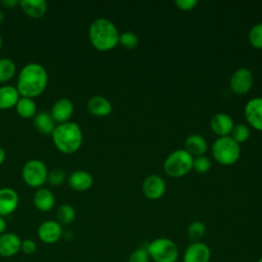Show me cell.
<instances>
[{
	"label": "cell",
	"instance_id": "6da1fadb",
	"mask_svg": "<svg viewBox=\"0 0 262 262\" xmlns=\"http://www.w3.org/2000/svg\"><path fill=\"white\" fill-rule=\"evenodd\" d=\"M47 82L48 75L44 67L37 62H30L19 71L16 89L20 96L33 98L44 92Z\"/></svg>",
	"mask_w": 262,
	"mask_h": 262
},
{
	"label": "cell",
	"instance_id": "7a4b0ae2",
	"mask_svg": "<svg viewBox=\"0 0 262 262\" xmlns=\"http://www.w3.org/2000/svg\"><path fill=\"white\" fill-rule=\"evenodd\" d=\"M88 36L92 46L99 51H108L119 43V32L113 21L99 17L89 27Z\"/></svg>",
	"mask_w": 262,
	"mask_h": 262
},
{
	"label": "cell",
	"instance_id": "3957f363",
	"mask_svg": "<svg viewBox=\"0 0 262 262\" xmlns=\"http://www.w3.org/2000/svg\"><path fill=\"white\" fill-rule=\"evenodd\" d=\"M55 147L63 154L77 151L83 141V133L80 126L75 122L57 124L51 134Z\"/></svg>",
	"mask_w": 262,
	"mask_h": 262
},
{
	"label": "cell",
	"instance_id": "277c9868",
	"mask_svg": "<svg viewBox=\"0 0 262 262\" xmlns=\"http://www.w3.org/2000/svg\"><path fill=\"white\" fill-rule=\"evenodd\" d=\"M212 155L219 164L230 166L238 160L241 147L230 136H223L214 141L212 145Z\"/></svg>",
	"mask_w": 262,
	"mask_h": 262
},
{
	"label": "cell",
	"instance_id": "5b68a950",
	"mask_svg": "<svg viewBox=\"0 0 262 262\" xmlns=\"http://www.w3.org/2000/svg\"><path fill=\"white\" fill-rule=\"evenodd\" d=\"M149 258L155 262H175L178 259V247L176 244L166 237H158L151 241L147 246Z\"/></svg>",
	"mask_w": 262,
	"mask_h": 262
},
{
	"label": "cell",
	"instance_id": "8992f818",
	"mask_svg": "<svg viewBox=\"0 0 262 262\" xmlns=\"http://www.w3.org/2000/svg\"><path fill=\"white\" fill-rule=\"evenodd\" d=\"M193 158L183 148L171 152L164 162V170L171 177H182L192 169Z\"/></svg>",
	"mask_w": 262,
	"mask_h": 262
},
{
	"label": "cell",
	"instance_id": "52a82bcc",
	"mask_svg": "<svg viewBox=\"0 0 262 262\" xmlns=\"http://www.w3.org/2000/svg\"><path fill=\"white\" fill-rule=\"evenodd\" d=\"M47 167L40 160H30L21 169L23 180L31 187H41L47 181Z\"/></svg>",
	"mask_w": 262,
	"mask_h": 262
},
{
	"label": "cell",
	"instance_id": "ba28073f",
	"mask_svg": "<svg viewBox=\"0 0 262 262\" xmlns=\"http://www.w3.org/2000/svg\"><path fill=\"white\" fill-rule=\"evenodd\" d=\"M254 82L252 72L247 68L237 69L230 77L229 85L232 92L243 95L249 92Z\"/></svg>",
	"mask_w": 262,
	"mask_h": 262
},
{
	"label": "cell",
	"instance_id": "9c48e42d",
	"mask_svg": "<svg viewBox=\"0 0 262 262\" xmlns=\"http://www.w3.org/2000/svg\"><path fill=\"white\" fill-rule=\"evenodd\" d=\"M62 226L55 220H46L38 227V237L47 245L55 244L62 236Z\"/></svg>",
	"mask_w": 262,
	"mask_h": 262
},
{
	"label": "cell",
	"instance_id": "30bf717a",
	"mask_svg": "<svg viewBox=\"0 0 262 262\" xmlns=\"http://www.w3.org/2000/svg\"><path fill=\"white\" fill-rule=\"evenodd\" d=\"M142 191L149 200H159L166 191V183L159 175H149L142 184Z\"/></svg>",
	"mask_w": 262,
	"mask_h": 262
},
{
	"label": "cell",
	"instance_id": "8fae6325",
	"mask_svg": "<svg viewBox=\"0 0 262 262\" xmlns=\"http://www.w3.org/2000/svg\"><path fill=\"white\" fill-rule=\"evenodd\" d=\"M245 117L253 128L262 131V97H254L247 102Z\"/></svg>",
	"mask_w": 262,
	"mask_h": 262
},
{
	"label": "cell",
	"instance_id": "7c38bea8",
	"mask_svg": "<svg viewBox=\"0 0 262 262\" xmlns=\"http://www.w3.org/2000/svg\"><path fill=\"white\" fill-rule=\"evenodd\" d=\"M74 113V104L69 98L62 97L56 100L50 111V115L55 123L62 124L69 122Z\"/></svg>",
	"mask_w": 262,
	"mask_h": 262
},
{
	"label": "cell",
	"instance_id": "4fadbf2b",
	"mask_svg": "<svg viewBox=\"0 0 262 262\" xmlns=\"http://www.w3.org/2000/svg\"><path fill=\"white\" fill-rule=\"evenodd\" d=\"M211 258L210 248L202 243H191L185 250L183 262H209Z\"/></svg>",
	"mask_w": 262,
	"mask_h": 262
},
{
	"label": "cell",
	"instance_id": "5bb4252c",
	"mask_svg": "<svg viewBox=\"0 0 262 262\" xmlns=\"http://www.w3.org/2000/svg\"><path fill=\"white\" fill-rule=\"evenodd\" d=\"M21 239L13 232H4L0 235V256L12 257L20 251Z\"/></svg>",
	"mask_w": 262,
	"mask_h": 262
},
{
	"label": "cell",
	"instance_id": "9a60e30c",
	"mask_svg": "<svg viewBox=\"0 0 262 262\" xmlns=\"http://www.w3.org/2000/svg\"><path fill=\"white\" fill-rule=\"evenodd\" d=\"M18 205V194L10 187L0 188V216L10 215Z\"/></svg>",
	"mask_w": 262,
	"mask_h": 262
},
{
	"label": "cell",
	"instance_id": "2e32d148",
	"mask_svg": "<svg viewBox=\"0 0 262 262\" xmlns=\"http://www.w3.org/2000/svg\"><path fill=\"white\" fill-rule=\"evenodd\" d=\"M211 129L220 137L229 136L234 124L231 117L225 113H217L211 119Z\"/></svg>",
	"mask_w": 262,
	"mask_h": 262
},
{
	"label": "cell",
	"instance_id": "e0dca14e",
	"mask_svg": "<svg viewBox=\"0 0 262 262\" xmlns=\"http://www.w3.org/2000/svg\"><path fill=\"white\" fill-rule=\"evenodd\" d=\"M68 184L74 190L85 191L92 186L93 177L85 170H76L69 175Z\"/></svg>",
	"mask_w": 262,
	"mask_h": 262
},
{
	"label": "cell",
	"instance_id": "ac0fdd59",
	"mask_svg": "<svg viewBox=\"0 0 262 262\" xmlns=\"http://www.w3.org/2000/svg\"><path fill=\"white\" fill-rule=\"evenodd\" d=\"M87 110L95 117H105L111 114L112 104L104 96L94 95L87 101Z\"/></svg>",
	"mask_w": 262,
	"mask_h": 262
},
{
	"label": "cell",
	"instance_id": "d6986e66",
	"mask_svg": "<svg viewBox=\"0 0 262 262\" xmlns=\"http://www.w3.org/2000/svg\"><path fill=\"white\" fill-rule=\"evenodd\" d=\"M33 202L35 207L41 212L50 211L55 205V198L51 190L48 188L40 187L38 188L33 196Z\"/></svg>",
	"mask_w": 262,
	"mask_h": 262
},
{
	"label": "cell",
	"instance_id": "ffe728a7",
	"mask_svg": "<svg viewBox=\"0 0 262 262\" xmlns=\"http://www.w3.org/2000/svg\"><path fill=\"white\" fill-rule=\"evenodd\" d=\"M185 150L193 158V157H200L204 156V154L207 151L208 144L206 139L199 134H191L189 135L184 142Z\"/></svg>",
	"mask_w": 262,
	"mask_h": 262
},
{
	"label": "cell",
	"instance_id": "44dd1931",
	"mask_svg": "<svg viewBox=\"0 0 262 262\" xmlns=\"http://www.w3.org/2000/svg\"><path fill=\"white\" fill-rule=\"evenodd\" d=\"M18 4L21 10L33 18H40L47 11V3L44 0H20Z\"/></svg>",
	"mask_w": 262,
	"mask_h": 262
},
{
	"label": "cell",
	"instance_id": "7402d4cb",
	"mask_svg": "<svg viewBox=\"0 0 262 262\" xmlns=\"http://www.w3.org/2000/svg\"><path fill=\"white\" fill-rule=\"evenodd\" d=\"M20 95L16 87L12 85L0 86V110H7L15 106Z\"/></svg>",
	"mask_w": 262,
	"mask_h": 262
},
{
	"label": "cell",
	"instance_id": "603a6c76",
	"mask_svg": "<svg viewBox=\"0 0 262 262\" xmlns=\"http://www.w3.org/2000/svg\"><path fill=\"white\" fill-rule=\"evenodd\" d=\"M33 124L40 133L45 135H51L56 126L54 120L48 112L37 113L33 118Z\"/></svg>",
	"mask_w": 262,
	"mask_h": 262
},
{
	"label": "cell",
	"instance_id": "cb8c5ba5",
	"mask_svg": "<svg viewBox=\"0 0 262 262\" xmlns=\"http://www.w3.org/2000/svg\"><path fill=\"white\" fill-rule=\"evenodd\" d=\"M15 110L17 114L25 119L34 118L37 114V105L33 98L20 96L15 104Z\"/></svg>",
	"mask_w": 262,
	"mask_h": 262
},
{
	"label": "cell",
	"instance_id": "d4e9b609",
	"mask_svg": "<svg viewBox=\"0 0 262 262\" xmlns=\"http://www.w3.org/2000/svg\"><path fill=\"white\" fill-rule=\"evenodd\" d=\"M76 217V211L73 206L69 204L60 205L56 211V221L62 225L71 224Z\"/></svg>",
	"mask_w": 262,
	"mask_h": 262
},
{
	"label": "cell",
	"instance_id": "484cf974",
	"mask_svg": "<svg viewBox=\"0 0 262 262\" xmlns=\"http://www.w3.org/2000/svg\"><path fill=\"white\" fill-rule=\"evenodd\" d=\"M15 70V63L10 58H0V83L9 81L14 76Z\"/></svg>",
	"mask_w": 262,
	"mask_h": 262
},
{
	"label": "cell",
	"instance_id": "4316f807",
	"mask_svg": "<svg viewBox=\"0 0 262 262\" xmlns=\"http://www.w3.org/2000/svg\"><path fill=\"white\" fill-rule=\"evenodd\" d=\"M206 233V226L202 221H193L187 228V235L191 243L201 242Z\"/></svg>",
	"mask_w": 262,
	"mask_h": 262
},
{
	"label": "cell",
	"instance_id": "83f0119b",
	"mask_svg": "<svg viewBox=\"0 0 262 262\" xmlns=\"http://www.w3.org/2000/svg\"><path fill=\"white\" fill-rule=\"evenodd\" d=\"M230 137L238 144L243 143L250 137V129L245 124H236L233 126L230 132Z\"/></svg>",
	"mask_w": 262,
	"mask_h": 262
},
{
	"label": "cell",
	"instance_id": "f1b7e54d",
	"mask_svg": "<svg viewBox=\"0 0 262 262\" xmlns=\"http://www.w3.org/2000/svg\"><path fill=\"white\" fill-rule=\"evenodd\" d=\"M249 41L255 48L262 49V23L253 26L249 32Z\"/></svg>",
	"mask_w": 262,
	"mask_h": 262
},
{
	"label": "cell",
	"instance_id": "f546056e",
	"mask_svg": "<svg viewBox=\"0 0 262 262\" xmlns=\"http://www.w3.org/2000/svg\"><path fill=\"white\" fill-rule=\"evenodd\" d=\"M119 43L127 49H133L138 45V37L133 32H124L119 36Z\"/></svg>",
	"mask_w": 262,
	"mask_h": 262
},
{
	"label": "cell",
	"instance_id": "4dcf8cb0",
	"mask_svg": "<svg viewBox=\"0 0 262 262\" xmlns=\"http://www.w3.org/2000/svg\"><path fill=\"white\" fill-rule=\"evenodd\" d=\"M192 168L198 172V173H207L211 169V161L209 158L205 156H200L196 158H193L192 162Z\"/></svg>",
	"mask_w": 262,
	"mask_h": 262
},
{
	"label": "cell",
	"instance_id": "1f68e13d",
	"mask_svg": "<svg viewBox=\"0 0 262 262\" xmlns=\"http://www.w3.org/2000/svg\"><path fill=\"white\" fill-rule=\"evenodd\" d=\"M64 179H66V173L62 169L55 168V169H52L50 172H48L47 181L49 182V184L53 186L60 185L64 181Z\"/></svg>",
	"mask_w": 262,
	"mask_h": 262
},
{
	"label": "cell",
	"instance_id": "d6a6232c",
	"mask_svg": "<svg viewBox=\"0 0 262 262\" xmlns=\"http://www.w3.org/2000/svg\"><path fill=\"white\" fill-rule=\"evenodd\" d=\"M148 261H149V255L146 248L136 249L130 254L128 258V262H148Z\"/></svg>",
	"mask_w": 262,
	"mask_h": 262
},
{
	"label": "cell",
	"instance_id": "836d02e7",
	"mask_svg": "<svg viewBox=\"0 0 262 262\" xmlns=\"http://www.w3.org/2000/svg\"><path fill=\"white\" fill-rule=\"evenodd\" d=\"M37 250V245L36 243L31 239V238H26L24 241H21L20 243V251L27 255H31L33 253H35Z\"/></svg>",
	"mask_w": 262,
	"mask_h": 262
},
{
	"label": "cell",
	"instance_id": "e575fe53",
	"mask_svg": "<svg viewBox=\"0 0 262 262\" xmlns=\"http://www.w3.org/2000/svg\"><path fill=\"white\" fill-rule=\"evenodd\" d=\"M198 4L196 0H176L175 5L183 11H189L193 9Z\"/></svg>",
	"mask_w": 262,
	"mask_h": 262
},
{
	"label": "cell",
	"instance_id": "d590c367",
	"mask_svg": "<svg viewBox=\"0 0 262 262\" xmlns=\"http://www.w3.org/2000/svg\"><path fill=\"white\" fill-rule=\"evenodd\" d=\"M1 3H2L4 6H6V7H8V8H11V7H14L15 5H17L19 2H18L17 0H2Z\"/></svg>",
	"mask_w": 262,
	"mask_h": 262
},
{
	"label": "cell",
	"instance_id": "8d00e7d4",
	"mask_svg": "<svg viewBox=\"0 0 262 262\" xmlns=\"http://www.w3.org/2000/svg\"><path fill=\"white\" fill-rule=\"evenodd\" d=\"M5 229H6V221L3 217L0 216V235L5 232Z\"/></svg>",
	"mask_w": 262,
	"mask_h": 262
},
{
	"label": "cell",
	"instance_id": "74e56055",
	"mask_svg": "<svg viewBox=\"0 0 262 262\" xmlns=\"http://www.w3.org/2000/svg\"><path fill=\"white\" fill-rule=\"evenodd\" d=\"M5 157H6V154H5V150L2 146H0V165L4 162L5 160Z\"/></svg>",
	"mask_w": 262,
	"mask_h": 262
},
{
	"label": "cell",
	"instance_id": "f35d334b",
	"mask_svg": "<svg viewBox=\"0 0 262 262\" xmlns=\"http://www.w3.org/2000/svg\"><path fill=\"white\" fill-rule=\"evenodd\" d=\"M3 19H4V14H3V12L0 10V24L3 21Z\"/></svg>",
	"mask_w": 262,
	"mask_h": 262
},
{
	"label": "cell",
	"instance_id": "ab89813d",
	"mask_svg": "<svg viewBox=\"0 0 262 262\" xmlns=\"http://www.w3.org/2000/svg\"><path fill=\"white\" fill-rule=\"evenodd\" d=\"M2 47V38H1V35H0V49Z\"/></svg>",
	"mask_w": 262,
	"mask_h": 262
},
{
	"label": "cell",
	"instance_id": "60d3db41",
	"mask_svg": "<svg viewBox=\"0 0 262 262\" xmlns=\"http://www.w3.org/2000/svg\"><path fill=\"white\" fill-rule=\"evenodd\" d=\"M258 262H262V257H261V258L258 260Z\"/></svg>",
	"mask_w": 262,
	"mask_h": 262
}]
</instances>
